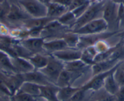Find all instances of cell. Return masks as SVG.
I'll use <instances>...</instances> for the list:
<instances>
[{
  "label": "cell",
  "mask_w": 124,
  "mask_h": 101,
  "mask_svg": "<svg viewBox=\"0 0 124 101\" xmlns=\"http://www.w3.org/2000/svg\"><path fill=\"white\" fill-rule=\"evenodd\" d=\"M105 2L106 0H102L101 1L92 3L85 12L77 19L76 23L71 28V31H75L90 21L101 18V15L102 16L103 14Z\"/></svg>",
  "instance_id": "6da1fadb"
},
{
  "label": "cell",
  "mask_w": 124,
  "mask_h": 101,
  "mask_svg": "<svg viewBox=\"0 0 124 101\" xmlns=\"http://www.w3.org/2000/svg\"><path fill=\"white\" fill-rule=\"evenodd\" d=\"M63 70V62L49 54L47 65L44 68L39 71L49 80L50 82L55 85L60 74Z\"/></svg>",
  "instance_id": "7a4b0ae2"
},
{
  "label": "cell",
  "mask_w": 124,
  "mask_h": 101,
  "mask_svg": "<svg viewBox=\"0 0 124 101\" xmlns=\"http://www.w3.org/2000/svg\"><path fill=\"white\" fill-rule=\"evenodd\" d=\"M19 5L31 17L40 18L47 16V6L38 0H20Z\"/></svg>",
  "instance_id": "3957f363"
},
{
  "label": "cell",
  "mask_w": 124,
  "mask_h": 101,
  "mask_svg": "<svg viewBox=\"0 0 124 101\" xmlns=\"http://www.w3.org/2000/svg\"><path fill=\"white\" fill-rule=\"evenodd\" d=\"M108 28V24L105 20L103 18H99L90 21L72 32L78 35H93L105 32Z\"/></svg>",
  "instance_id": "277c9868"
},
{
  "label": "cell",
  "mask_w": 124,
  "mask_h": 101,
  "mask_svg": "<svg viewBox=\"0 0 124 101\" xmlns=\"http://www.w3.org/2000/svg\"><path fill=\"white\" fill-rule=\"evenodd\" d=\"M118 8L119 4L114 3L111 0H106L102 18L108 23V28L110 25L119 28L117 23Z\"/></svg>",
  "instance_id": "5b68a950"
},
{
  "label": "cell",
  "mask_w": 124,
  "mask_h": 101,
  "mask_svg": "<svg viewBox=\"0 0 124 101\" xmlns=\"http://www.w3.org/2000/svg\"><path fill=\"white\" fill-rule=\"evenodd\" d=\"M122 63V61L120 62L116 66L111 70L106 72H102V73L96 75L94 76H93V79L88 82L87 84L82 86V88L84 89L85 90H88V91H97L102 88L103 86V84H104V82L107 77L108 75L114 71H115L116 69L120 65V64Z\"/></svg>",
  "instance_id": "8992f818"
},
{
  "label": "cell",
  "mask_w": 124,
  "mask_h": 101,
  "mask_svg": "<svg viewBox=\"0 0 124 101\" xmlns=\"http://www.w3.org/2000/svg\"><path fill=\"white\" fill-rule=\"evenodd\" d=\"M45 41V39L41 37H29L28 38L23 39L20 44L33 55L35 54H39L43 51Z\"/></svg>",
  "instance_id": "52a82bcc"
},
{
  "label": "cell",
  "mask_w": 124,
  "mask_h": 101,
  "mask_svg": "<svg viewBox=\"0 0 124 101\" xmlns=\"http://www.w3.org/2000/svg\"><path fill=\"white\" fill-rule=\"evenodd\" d=\"M10 9L7 15L6 21L10 23H21L24 20L32 18L18 4H10Z\"/></svg>",
  "instance_id": "ba28073f"
},
{
  "label": "cell",
  "mask_w": 124,
  "mask_h": 101,
  "mask_svg": "<svg viewBox=\"0 0 124 101\" xmlns=\"http://www.w3.org/2000/svg\"><path fill=\"white\" fill-rule=\"evenodd\" d=\"M51 55L63 62H67L80 59L82 56V50L67 48L52 53Z\"/></svg>",
  "instance_id": "9c48e42d"
},
{
  "label": "cell",
  "mask_w": 124,
  "mask_h": 101,
  "mask_svg": "<svg viewBox=\"0 0 124 101\" xmlns=\"http://www.w3.org/2000/svg\"><path fill=\"white\" fill-rule=\"evenodd\" d=\"M54 20L55 19L51 18L47 16L45 18H30L23 21L22 25L23 27L28 31L42 30L46 25Z\"/></svg>",
  "instance_id": "30bf717a"
},
{
  "label": "cell",
  "mask_w": 124,
  "mask_h": 101,
  "mask_svg": "<svg viewBox=\"0 0 124 101\" xmlns=\"http://www.w3.org/2000/svg\"><path fill=\"white\" fill-rule=\"evenodd\" d=\"M24 82L33 83L40 86L52 85V83L39 70H34L32 72L21 74ZM54 85V84H53Z\"/></svg>",
  "instance_id": "8fae6325"
},
{
  "label": "cell",
  "mask_w": 124,
  "mask_h": 101,
  "mask_svg": "<svg viewBox=\"0 0 124 101\" xmlns=\"http://www.w3.org/2000/svg\"><path fill=\"white\" fill-rule=\"evenodd\" d=\"M0 71L6 75L17 74L12 62V57L0 49Z\"/></svg>",
  "instance_id": "7c38bea8"
},
{
  "label": "cell",
  "mask_w": 124,
  "mask_h": 101,
  "mask_svg": "<svg viewBox=\"0 0 124 101\" xmlns=\"http://www.w3.org/2000/svg\"><path fill=\"white\" fill-rule=\"evenodd\" d=\"M12 62L17 74H24L35 70L28 59L25 58L20 57H12Z\"/></svg>",
  "instance_id": "4fadbf2b"
},
{
  "label": "cell",
  "mask_w": 124,
  "mask_h": 101,
  "mask_svg": "<svg viewBox=\"0 0 124 101\" xmlns=\"http://www.w3.org/2000/svg\"><path fill=\"white\" fill-rule=\"evenodd\" d=\"M80 76L78 74L70 72L64 69L60 74L55 85L60 88L70 86L71 85V83Z\"/></svg>",
  "instance_id": "5bb4252c"
},
{
  "label": "cell",
  "mask_w": 124,
  "mask_h": 101,
  "mask_svg": "<svg viewBox=\"0 0 124 101\" xmlns=\"http://www.w3.org/2000/svg\"><path fill=\"white\" fill-rule=\"evenodd\" d=\"M67 48L70 47L63 39H56L47 41H45L43 46L44 50L49 53L50 54Z\"/></svg>",
  "instance_id": "9a60e30c"
},
{
  "label": "cell",
  "mask_w": 124,
  "mask_h": 101,
  "mask_svg": "<svg viewBox=\"0 0 124 101\" xmlns=\"http://www.w3.org/2000/svg\"><path fill=\"white\" fill-rule=\"evenodd\" d=\"M64 69L68 71L77 73L82 76L89 67L85 63L83 62L81 59L74 61L63 62Z\"/></svg>",
  "instance_id": "2e32d148"
},
{
  "label": "cell",
  "mask_w": 124,
  "mask_h": 101,
  "mask_svg": "<svg viewBox=\"0 0 124 101\" xmlns=\"http://www.w3.org/2000/svg\"><path fill=\"white\" fill-rule=\"evenodd\" d=\"M121 61L117 60H108L94 64L91 66L93 76L99 74L109 71L115 67Z\"/></svg>",
  "instance_id": "e0dca14e"
},
{
  "label": "cell",
  "mask_w": 124,
  "mask_h": 101,
  "mask_svg": "<svg viewBox=\"0 0 124 101\" xmlns=\"http://www.w3.org/2000/svg\"><path fill=\"white\" fill-rule=\"evenodd\" d=\"M60 88L55 85H45L40 86V97L46 101H59L57 97V93Z\"/></svg>",
  "instance_id": "ac0fdd59"
},
{
  "label": "cell",
  "mask_w": 124,
  "mask_h": 101,
  "mask_svg": "<svg viewBox=\"0 0 124 101\" xmlns=\"http://www.w3.org/2000/svg\"><path fill=\"white\" fill-rule=\"evenodd\" d=\"M47 17L55 19V20H57L58 18H60L64 14L68 11V8L58 4V3H53V2L50 3L47 6Z\"/></svg>",
  "instance_id": "d6986e66"
},
{
  "label": "cell",
  "mask_w": 124,
  "mask_h": 101,
  "mask_svg": "<svg viewBox=\"0 0 124 101\" xmlns=\"http://www.w3.org/2000/svg\"><path fill=\"white\" fill-rule=\"evenodd\" d=\"M27 59L33 65L35 70H40L47 65L49 61V55H44L39 53L33 54Z\"/></svg>",
  "instance_id": "ffe728a7"
},
{
  "label": "cell",
  "mask_w": 124,
  "mask_h": 101,
  "mask_svg": "<svg viewBox=\"0 0 124 101\" xmlns=\"http://www.w3.org/2000/svg\"><path fill=\"white\" fill-rule=\"evenodd\" d=\"M40 86H41L40 85L33 83L24 82L16 93H19L27 94L34 96H40V93H41Z\"/></svg>",
  "instance_id": "44dd1931"
},
{
  "label": "cell",
  "mask_w": 124,
  "mask_h": 101,
  "mask_svg": "<svg viewBox=\"0 0 124 101\" xmlns=\"http://www.w3.org/2000/svg\"><path fill=\"white\" fill-rule=\"evenodd\" d=\"M114 72V71L112 72L111 73L109 74L107 77V78L105 80L103 88L105 91L108 93V94L115 96L116 94L119 91L120 87H119L117 83L116 82V80L114 79V76H113Z\"/></svg>",
  "instance_id": "7402d4cb"
},
{
  "label": "cell",
  "mask_w": 124,
  "mask_h": 101,
  "mask_svg": "<svg viewBox=\"0 0 124 101\" xmlns=\"http://www.w3.org/2000/svg\"><path fill=\"white\" fill-rule=\"evenodd\" d=\"M98 54L97 49L94 46H89L82 51L81 60L89 66H92L94 64V60Z\"/></svg>",
  "instance_id": "603a6c76"
},
{
  "label": "cell",
  "mask_w": 124,
  "mask_h": 101,
  "mask_svg": "<svg viewBox=\"0 0 124 101\" xmlns=\"http://www.w3.org/2000/svg\"><path fill=\"white\" fill-rule=\"evenodd\" d=\"M80 87H75L71 85L60 88L57 93V97L59 101H68Z\"/></svg>",
  "instance_id": "cb8c5ba5"
},
{
  "label": "cell",
  "mask_w": 124,
  "mask_h": 101,
  "mask_svg": "<svg viewBox=\"0 0 124 101\" xmlns=\"http://www.w3.org/2000/svg\"><path fill=\"white\" fill-rule=\"evenodd\" d=\"M77 19L74 15L73 13L71 11H68L60 17L57 19L59 23H60L62 25L67 26L71 29L76 23Z\"/></svg>",
  "instance_id": "d4e9b609"
},
{
  "label": "cell",
  "mask_w": 124,
  "mask_h": 101,
  "mask_svg": "<svg viewBox=\"0 0 124 101\" xmlns=\"http://www.w3.org/2000/svg\"><path fill=\"white\" fill-rule=\"evenodd\" d=\"M62 39H63L70 48L77 49L79 41V35L72 31L68 32Z\"/></svg>",
  "instance_id": "484cf974"
},
{
  "label": "cell",
  "mask_w": 124,
  "mask_h": 101,
  "mask_svg": "<svg viewBox=\"0 0 124 101\" xmlns=\"http://www.w3.org/2000/svg\"><path fill=\"white\" fill-rule=\"evenodd\" d=\"M13 101H45L43 98L40 96H34L24 93L15 94L12 97Z\"/></svg>",
  "instance_id": "4316f807"
},
{
  "label": "cell",
  "mask_w": 124,
  "mask_h": 101,
  "mask_svg": "<svg viewBox=\"0 0 124 101\" xmlns=\"http://www.w3.org/2000/svg\"><path fill=\"white\" fill-rule=\"evenodd\" d=\"M120 65L117 68L113 73L114 79L117 83L119 87L124 86V69L122 68Z\"/></svg>",
  "instance_id": "83f0119b"
},
{
  "label": "cell",
  "mask_w": 124,
  "mask_h": 101,
  "mask_svg": "<svg viewBox=\"0 0 124 101\" xmlns=\"http://www.w3.org/2000/svg\"><path fill=\"white\" fill-rule=\"evenodd\" d=\"M89 91H91L85 90L80 87V88L72 96V97L68 101H83L86 96L87 93Z\"/></svg>",
  "instance_id": "f1b7e54d"
},
{
  "label": "cell",
  "mask_w": 124,
  "mask_h": 101,
  "mask_svg": "<svg viewBox=\"0 0 124 101\" xmlns=\"http://www.w3.org/2000/svg\"><path fill=\"white\" fill-rule=\"evenodd\" d=\"M92 3H93V2L89 1L87 2V3L83 4V5L81 6L78 7V8L75 9L74 10H72L71 12L73 13L74 15L76 17V18L78 19V18L80 17V16L85 12L86 10L87 9L89 8V6L91 5V4Z\"/></svg>",
  "instance_id": "f546056e"
},
{
  "label": "cell",
  "mask_w": 124,
  "mask_h": 101,
  "mask_svg": "<svg viewBox=\"0 0 124 101\" xmlns=\"http://www.w3.org/2000/svg\"><path fill=\"white\" fill-rule=\"evenodd\" d=\"M8 3H3L0 4V20L2 21H6L7 15L9 12L10 6Z\"/></svg>",
  "instance_id": "4dcf8cb0"
},
{
  "label": "cell",
  "mask_w": 124,
  "mask_h": 101,
  "mask_svg": "<svg viewBox=\"0 0 124 101\" xmlns=\"http://www.w3.org/2000/svg\"><path fill=\"white\" fill-rule=\"evenodd\" d=\"M117 23L119 28L124 27V4H119Z\"/></svg>",
  "instance_id": "1f68e13d"
},
{
  "label": "cell",
  "mask_w": 124,
  "mask_h": 101,
  "mask_svg": "<svg viewBox=\"0 0 124 101\" xmlns=\"http://www.w3.org/2000/svg\"><path fill=\"white\" fill-rule=\"evenodd\" d=\"M116 101H124V86L120 87L115 95Z\"/></svg>",
  "instance_id": "d6a6232c"
},
{
  "label": "cell",
  "mask_w": 124,
  "mask_h": 101,
  "mask_svg": "<svg viewBox=\"0 0 124 101\" xmlns=\"http://www.w3.org/2000/svg\"><path fill=\"white\" fill-rule=\"evenodd\" d=\"M72 1H73V0H52V2L58 3V4L69 8L71 4H72Z\"/></svg>",
  "instance_id": "836d02e7"
},
{
  "label": "cell",
  "mask_w": 124,
  "mask_h": 101,
  "mask_svg": "<svg viewBox=\"0 0 124 101\" xmlns=\"http://www.w3.org/2000/svg\"><path fill=\"white\" fill-rule=\"evenodd\" d=\"M20 0H8V3L10 4H19Z\"/></svg>",
  "instance_id": "e575fe53"
},
{
  "label": "cell",
  "mask_w": 124,
  "mask_h": 101,
  "mask_svg": "<svg viewBox=\"0 0 124 101\" xmlns=\"http://www.w3.org/2000/svg\"><path fill=\"white\" fill-rule=\"evenodd\" d=\"M111 1L117 4H124V0H111Z\"/></svg>",
  "instance_id": "d590c367"
},
{
  "label": "cell",
  "mask_w": 124,
  "mask_h": 101,
  "mask_svg": "<svg viewBox=\"0 0 124 101\" xmlns=\"http://www.w3.org/2000/svg\"><path fill=\"white\" fill-rule=\"evenodd\" d=\"M52 0H43V3L45 5H46V6L49 5L51 3H52Z\"/></svg>",
  "instance_id": "8d00e7d4"
},
{
  "label": "cell",
  "mask_w": 124,
  "mask_h": 101,
  "mask_svg": "<svg viewBox=\"0 0 124 101\" xmlns=\"http://www.w3.org/2000/svg\"><path fill=\"white\" fill-rule=\"evenodd\" d=\"M117 36L120 37L122 39V40H124V31L122 32L121 33H120V34H118Z\"/></svg>",
  "instance_id": "74e56055"
},
{
  "label": "cell",
  "mask_w": 124,
  "mask_h": 101,
  "mask_svg": "<svg viewBox=\"0 0 124 101\" xmlns=\"http://www.w3.org/2000/svg\"><path fill=\"white\" fill-rule=\"evenodd\" d=\"M38 1H40V2H41V3H43V0H38ZM43 4H44V3H43Z\"/></svg>",
  "instance_id": "f35d334b"
},
{
  "label": "cell",
  "mask_w": 124,
  "mask_h": 101,
  "mask_svg": "<svg viewBox=\"0 0 124 101\" xmlns=\"http://www.w3.org/2000/svg\"><path fill=\"white\" fill-rule=\"evenodd\" d=\"M122 46H123V47H124V40L123 41V45H122Z\"/></svg>",
  "instance_id": "ab89813d"
},
{
  "label": "cell",
  "mask_w": 124,
  "mask_h": 101,
  "mask_svg": "<svg viewBox=\"0 0 124 101\" xmlns=\"http://www.w3.org/2000/svg\"><path fill=\"white\" fill-rule=\"evenodd\" d=\"M1 27H2V25L1 24V23H0V30H1Z\"/></svg>",
  "instance_id": "60d3db41"
},
{
  "label": "cell",
  "mask_w": 124,
  "mask_h": 101,
  "mask_svg": "<svg viewBox=\"0 0 124 101\" xmlns=\"http://www.w3.org/2000/svg\"><path fill=\"white\" fill-rule=\"evenodd\" d=\"M123 63H124V62H123ZM120 66H121L122 68H123L124 69V66H122V65H120Z\"/></svg>",
  "instance_id": "b9f144b4"
},
{
  "label": "cell",
  "mask_w": 124,
  "mask_h": 101,
  "mask_svg": "<svg viewBox=\"0 0 124 101\" xmlns=\"http://www.w3.org/2000/svg\"></svg>",
  "instance_id": "7bdbcfd3"
}]
</instances>
